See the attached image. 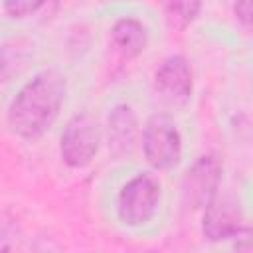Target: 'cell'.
I'll return each mask as SVG.
<instances>
[{"instance_id": "6da1fadb", "label": "cell", "mask_w": 253, "mask_h": 253, "mask_svg": "<svg viewBox=\"0 0 253 253\" xmlns=\"http://www.w3.org/2000/svg\"><path fill=\"white\" fill-rule=\"evenodd\" d=\"M67 97V79L61 71L47 67L28 79L8 105L10 130L34 142L42 138L57 121Z\"/></svg>"}, {"instance_id": "3957f363", "label": "cell", "mask_w": 253, "mask_h": 253, "mask_svg": "<svg viewBox=\"0 0 253 253\" xmlns=\"http://www.w3.org/2000/svg\"><path fill=\"white\" fill-rule=\"evenodd\" d=\"M144 160L154 170H172L182 160V134L174 119L166 113H154L140 130Z\"/></svg>"}, {"instance_id": "9c48e42d", "label": "cell", "mask_w": 253, "mask_h": 253, "mask_svg": "<svg viewBox=\"0 0 253 253\" xmlns=\"http://www.w3.org/2000/svg\"><path fill=\"white\" fill-rule=\"evenodd\" d=\"M111 42L123 57H138L148 47V28L132 16H123L111 26Z\"/></svg>"}, {"instance_id": "7a4b0ae2", "label": "cell", "mask_w": 253, "mask_h": 253, "mask_svg": "<svg viewBox=\"0 0 253 253\" xmlns=\"http://www.w3.org/2000/svg\"><path fill=\"white\" fill-rule=\"evenodd\" d=\"M160 202V180L150 172H140L121 186L117 196V215L126 227H142L154 219Z\"/></svg>"}, {"instance_id": "4fadbf2b", "label": "cell", "mask_w": 253, "mask_h": 253, "mask_svg": "<svg viewBox=\"0 0 253 253\" xmlns=\"http://www.w3.org/2000/svg\"><path fill=\"white\" fill-rule=\"evenodd\" d=\"M233 16H235V20H237L243 28H249L251 22H253L251 0H233Z\"/></svg>"}, {"instance_id": "7c38bea8", "label": "cell", "mask_w": 253, "mask_h": 253, "mask_svg": "<svg viewBox=\"0 0 253 253\" xmlns=\"http://www.w3.org/2000/svg\"><path fill=\"white\" fill-rule=\"evenodd\" d=\"M47 0H4V12L12 20H22L36 14Z\"/></svg>"}, {"instance_id": "5b68a950", "label": "cell", "mask_w": 253, "mask_h": 253, "mask_svg": "<svg viewBox=\"0 0 253 253\" xmlns=\"http://www.w3.org/2000/svg\"><path fill=\"white\" fill-rule=\"evenodd\" d=\"M223 160L217 152L198 156L182 178V204L190 210H204L219 192Z\"/></svg>"}, {"instance_id": "8992f818", "label": "cell", "mask_w": 253, "mask_h": 253, "mask_svg": "<svg viewBox=\"0 0 253 253\" xmlns=\"http://www.w3.org/2000/svg\"><path fill=\"white\" fill-rule=\"evenodd\" d=\"M154 91L170 107H184L194 93V73L188 59L172 53L160 61L154 71Z\"/></svg>"}, {"instance_id": "30bf717a", "label": "cell", "mask_w": 253, "mask_h": 253, "mask_svg": "<svg viewBox=\"0 0 253 253\" xmlns=\"http://www.w3.org/2000/svg\"><path fill=\"white\" fill-rule=\"evenodd\" d=\"M30 59V45L22 43L20 40L0 43V83L10 81L18 75Z\"/></svg>"}, {"instance_id": "ba28073f", "label": "cell", "mask_w": 253, "mask_h": 253, "mask_svg": "<svg viewBox=\"0 0 253 253\" xmlns=\"http://www.w3.org/2000/svg\"><path fill=\"white\" fill-rule=\"evenodd\" d=\"M103 138L107 140V148L113 158L125 160L132 156L138 146L140 126L136 113L130 105L119 103L109 111L107 123L103 126Z\"/></svg>"}, {"instance_id": "8fae6325", "label": "cell", "mask_w": 253, "mask_h": 253, "mask_svg": "<svg viewBox=\"0 0 253 253\" xmlns=\"http://www.w3.org/2000/svg\"><path fill=\"white\" fill-rule=\"evenodd\" d=\"M202 12V0H164V16L170 28L186 30Z\"/></svg>"}, {"instance_id": "277c9868", "label": "cell", "mask_w": 253, "mask_h": 253, "mask_svg": "<svg viewBox=\"0 0 253 253\" xmlns=\"http://www.w3.org/2000/svg\"><path fill=\"white\" fill-rule=\"evenodd\" d=\"M103 142V126L91 113L73 115L59 136V156L65 166L81 170L89 166L99 154Z\"/></svg>"}, {"instance_id": "52a82bcc", "label": "cell", "mask_w": 253, "mask_h": 253, "mask_svg": "<svg viewBox=\"0 0 253 253\" xmlns=\"http://www.w3.org/2000/svg\"><path fill=\"white\" fill-rule=\"evenodd\" d=\"M202 211V233L208 241H229L251 233V229L245 225L239 202L233 198L215 196Z\"/></svg>"}]
</instances>
